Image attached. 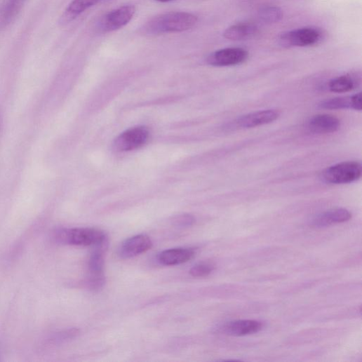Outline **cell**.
Listing matches in <instances>:
<instances>
[{
  "instance_id": "1",
  "label": "cell",
  "mask_w": 362,
  "mask_h": 362,
  "mask_svg": "<svg viewBox=\"0 0 362 362\" xmlns=\"http://www.w3.org/2000/svg\"><path fill=\"white\" fill-rule=\"evenodd\" d=\"M198 20V17L192 13L171 12L154 18L143 29L149 35L183 32L194 27Z\"/></svg>"
},
{
  "instance_id": "2",
  "label": "cell",
  "mask_w": 362,
  "mask_h": 362,
  "mask_svg": "<svg viewBox=\"0 0 362 362\" xmlns=\"http://www.w3.org/2000/svg\"><path fill=\"white\" fill-rule=\"evenodd\" d=\"M54 237L60 243L72 246H98L108 243L106 234L93 228L60 229Z\"/></svg>"
},
{
  "instance_id": "3",
  "label": "cell",
  "mask_w": 362,
  "mask_h": 362,
  "mask_svg": "<svg viewBox=\"0 0 362 362\" xmlns=\"http://www.w3.org/2000/svg\"><path fill=\"white\" fill-rule=\"evenodd\" d=\"M323 179L330 185H347L355 182L361 175V165L357 161H343L327 168Z\"/></svg>"
},
{
  "instance_id": "4",
  "label": "cell",
  "mask_w": 362,
  "mask_h": 362,
  "mask_svg": "<svg viewBox=\"0 0 362 362\" xmlns=\"http://www.w3.org/2000/svg\"><path fill=\"white\" fill-rule=\"evenodd\" d=\"M323 39L321 30L313 27H305L292 30L283 34L279 42L283 47H308L319 44Z\"/></svg>"
},
{
  "instance_id": "5",
  "label": "cell",
  "mask_w": 362,
  "mask_h": 362,
  "mask_svg": "<svg viewBox=\"0 0 362 362\" xmlns=\"http://www.w3.org/2000/svg\"><path fill=\"white\" fill-rule=\"evenodd\" d=\"M107 244L108 243L95 246V250L92 255H90L88 260V266L89 276L87 281V286L92 290H99L102 289L105 284L104 276V253L107 247Z\"/></svg>"
},
{
  "instance_id": "6",
  "label": "cell",
  "mask_w": 362,
  "mask_h": 362,
  "mask_svg": "<svg viewBox=\"0 0 362 362\" xmlns=\"http://www.w3.org/2000/svg\"><path fill=\"white\" fill-rule=\"evenodd\" d=\"M149 133L146 127L130 128L120 135L114 142L117 152H128L140 148L148 140Z\"/></svg>"
},
{
  "instance_id": "7",
  "label": "cell",
  "mask_w": 362,
  "mask_h": 362,
  "mask_svg": "<svg viewBox=\"0 0 362 362\" xmlns=\"http://www.w3.org/2000/svg\"><path fill=\"white\" fill-rule=\"evenodd\" d=\"M248 58V53L241 48H228L211 53L207 62L214 67H229L242 64Z\"/></svg>"
},
{
  "instance_id": "8",
  "label": "cell",
  "mask_w": 362,
  "mask_h": 362,
  "mask_svg": "<svg viewBox=\"0 0 362 362\" xmlns=\"http://www.w3.org/2000/svg\"><path fill=\"white\" fill-rule=\"evenodd\" d=\"M280 116L277 110L258 111L243 116L230 124L232 129H247L267 125L276 121Z\"/></svg>"
},
{
  "instance_id": "9",
  "label": "cell",
  "mask_w": 362,
  "mask_h": 362,
  "mask_svg": "<svg viewBox=\"0 0 362 362\" xmlns=\"http://www.w3.org/2000/svg\"><path fill=\"white\" fill-rule=\"evenodd\" d=\"M135 12L136 9L133 6H123L110 12L102 21V29L112 32L124 27L132 20Z\"/></svg>"
},
{
  "instance_id": "10",
  "label": "cell",
  "mask_w": 362,
  "mask_h": 362,
  "mask_svg": "<svg viewBox=\"0 0 362 362\" xmlns=\"http://www.w3.org/2000/svg\"><path fill=\"white\" fill-rule=\"evenodd\" d=\"M151 239L145 234H140L126 239L119 250L123 259H129L142 254L152 247Z\"/></svg>"
},
{
  "instance_id": "11",
  "label": "cell",
  "mask_w": 362,
  "mask_h": 362,
  "mask_svg": "<svg viewBox=\"0 0 362 362\" xmlns=\"http://www.w3.org/2000/svg\"><path fill=\"white\" fill-rule=\"evenodd\" d=\"M262 328V323L254 320H236L227 322L217 328V332L235 337L256 333Z\"/></svg>"
},
{
  "instance_id": "12",
  "label": "cell",
  "mask_w": 362,
  "mask_h": 362,
  "mask_svg": "<svg viewBox=\"0 0 362 362\" xmlns=\"http://www.w3.org/2000/svg\"><path fill=\"white\" fill-rule=\"evenodd\" d=\"M340 120L334 116L319 114L311 118L306 124L307 130L314 134H328L337 131Z\"/></svg>"
},
{
  "instance_id": "13",
  "label": "cell",
  "mask_w": 362,
  "mask_h": 362,
  "mask_svg": "<svg viewBox=\"0 0 362 362\" xmlns=\"http://www.w3.org/2000/svg\"><path fill=\"white\" fill-rule=\"evenodd\" d=\"M196 255V251L190 248H177L162 251L158 255V261L163 265L173 266L189 262Z\"/></svg>"
},
{
  "instance_id": "14",
  "label": "cell",
  "mask_w": 362,
  "mask_h": 362,
  "mask_svg": "<svg viewBox=\"0 0 362 362\" xmlns=\"http://www.w3.org/2000/svg\"><path fill=\"white\" fill-rule=\"evenodd\" d=\"M351 218V213L344 208L333 209L315 216L311 220V225L322 228L335 224L343 223Z\"/></svg>"
},
{
  "instance_id": "15",
  "label": "cell",
  "mask_w": 362,
  "mask_h": 362,
  "mask_svg": "<svg viewBox=\"0 0 362 362\" xmlns=\"http://www.w3.org/2000/svg\"><path fill=\"white\" fill-rule=\"evenodd\" d=\"M26 0H4L0 6V32L5 31L17 18Z\"/></svg>"
},
{
  "instance_id": "16",
  "label": "cell",
  "mask_w": 362,
  "mask_h": 362,
  "mask_svg": "<svg viewBox=\"0 0 362 362\" xmlns=\"http://www.w3.org/2000/svg\"><path fill=\"white\" fill-rule=\"evenodd\" d=\"M258 31L256 25L249 22L231 26L224 32V37L230 41H243L252 38Z\"/></svg>"
},
{
  "instance_id": "17",
  "label": "cell",
  "mask_w": 362,
  "mask_h": 362,
  "mask_svg": "<svg viewBox=\"0 0 362 362\" xmlns=\"http://www.w3.org/2000/svg\"><path fill=\"white\" fill-rule=\"evenodd\" d=\"M100 0H73L61 18V23H68L84 11L97 5Z\"/></svg>"
},
{
  "instance_id": "18",
  "label": "cell",
  "mask_w": 362,
  "mask_h": 362,
  "mask_svg": "<svg viewBox=\"0 0 362 362\" xmlns=\"http://www.w3.org/2000/svg\"><path fill=\"white\" fill-rule=\"evenodd\" d=\"M355 82L353 78L349 75H343L330 81L328 88L330 92L335 93H346L351 92L354 88Z\"/></svg>"
},
{
  "instance_id": "19",
  "label": "cell",
  "mask_w": 362,
  "mask_h": 362,
  "mask_svg": "<svg viewBox=\"0 0 362 362\" xmlns=\"http://www.w3.org/2000/svg\"><path fill=\"white\" fill-rule=\"evenodd\" d=\"M260 20L266 24H276L283 18V11L276 6H266L258 12Z\"/></svg>"
},
{
  "instance_id": "20",
  "label": "cell",
  "mask_w": 362,
  "mask_h": 362,
  "mask_svg": "<svg viewBox=\"0 0 362 362\" xmlns=\"http://www.w3.org/2000/svg\"><path fill=\"white\" fill-rule=\"evenodd\" d=\"M320 107L328 110L353 109V98L351 96L326 100L320 104Z\"/></svg>"
},
{
  "instance_id": "21",
  "label": "cell",
  "mask_w": 362,
  "mask_h": 362,
  "mask_svg": "<svg viewBox=\"0 0 362 362\" xmlns=\"http://www.w3.org/2000/svg\"><path fill=\"white\" fill-rule=\"evenodd\" d=\"M214 269V266L210 263H200L191 269L190 274L194 278H204L210 275Z\"/></svg>"
},
{
  "instance_id": "22",
  "label": "cell",
  "mask_w": 362,
  "mask_h": 362,
  "mask_svg": "<svg viewBox=\"0 0 362 362\" xmlns=\"http://www.w3.org/2000/svg\"><path fill=\"white\" fill-rule=\"evenodd\" d=\"M196 220L194 217L190 215H183L175 217L173 220V224L177 227L187 228L194 224Z\"/></svg>"
},
{
  "instance_id": "23",
  "label": "cell",
  "mask_w": 362,
  "mask_h": 362,
  "mask_svg": "<svg viewBox=\"0 0 362 362\" xmlns=\"http://www.w3.org/2000/svg\"><path fill=\"white\" fill-rule=\"evenodd\" d=\"M353 98V109L356 111L361 110V95L356 94L352 96Z\"/></svg>"
},
{
  "instance_id": "24",
  "label": "cell",
  "mask_w": 362,
  "mask_h": 362,
  "mask_svg": "<svg viewBox=\"0 0 362 362\" xmlns=\"http://www.w3.org/2000/svg\"><path fill=\"white\" fill-rule=\"evenodd\" d=\"M156 1L161 2V3H167V2L173 1V0H156Z\"/></svg>"
}]
</instances>
